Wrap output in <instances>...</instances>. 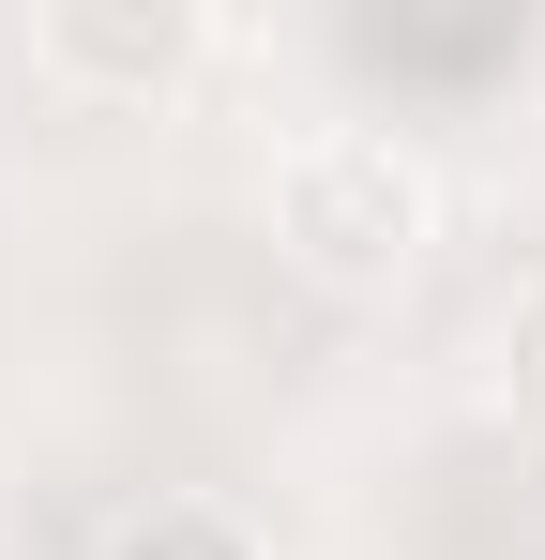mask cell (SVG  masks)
Masks as SVG:
<instances>
[{"label":"cell","mask_w":545,"mask_h":560,"mask_svg":"<svg viewBox=\"0 0 545 560\" xmlns=\"http://www.w3.org/2000/svg\"><path fill=\"white\" fill-rule=\"evenodd\" d=\"M91 560H272V546L228 515V500H137V515H121Z\"/></svg>","instance_id":"3"},{"label":"cell","mask_w":545,"mask_h":560,"mask_svg":"<svg viewBox=\"0 0 545 560\" xmlns=\"http://www.w3.org/2000/svg\"><path fill=\"white\" fill-rule=\"evenodd\" d=\"M440 243V167L379 121H303L272 152V258L334 303H394Z\"/></svg>","instance_id":"1"},{"label":"cell","mask_w":545,"mask_h":560,"mask_svg":"<svg viewBox=\"0 0 545 560\" xmlns=\"http://www.w3.org/2000/svg\"><path fill=\"white\" fill-rule=\"evenodd\" d=\"M212 61V15L197 0H46L31 15V92L91 106V121H137Z\"/></svg>","instance_id":"2"},{"label":"cell","mask_w":545,"mask_h":560,"mask_svg":"<svg viewBox=\"0 0 545 560\" xmlns=\"http://www.w3.org/2000/svg\"><path fill=\"white\" fill-rule=\"evenodd\" d=\"M485 394H500V424L545 455V273L500 303V349H485Z\"/></svg>","instance_id":"4"}]
</instances>
